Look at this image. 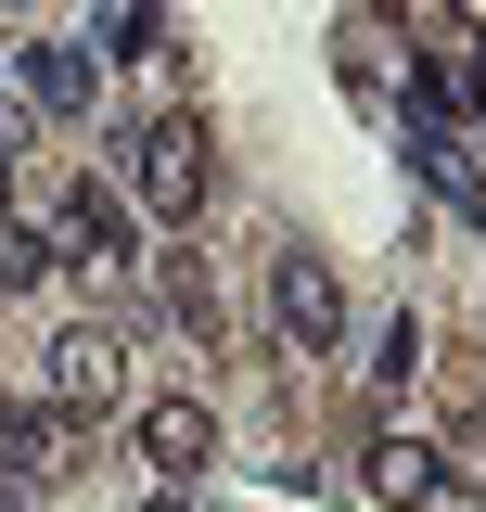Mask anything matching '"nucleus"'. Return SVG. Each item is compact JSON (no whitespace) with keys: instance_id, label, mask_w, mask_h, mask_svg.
<instances>
[{"instance_id":"1","label":"nucleus","mask_w":486,"mask_h":512,"mask_svg":"<svg viewBox=\"0 0 486 512\" xmlns=\"http://www.w3.org/2000/svg\"><path fill=\"white\" fill-rule=\"evenodd\" d=\"M269 333H282L295 359H333V346H346V282H333L307 244L269 256Z\"/></svg>"},{"instance_id":"2","label":"nucleus","mask_w":486,"mask_h":512,"mask_svg":"<svg viewBox=\"0 0 486 512\" xmlns=\"http://www.w3.org/2000/svg\"><path fill=\"white\" fill-rule=\"evenodd\" d=\"M39 397H52L64 423L116 410V397H128V346H116V320H64V333H52V359H39Z\"/></svg>"},{"instance_id":"3","label":"nucleus","mask_w":486,"mask_h":512,"mask_svg":"<svg viewBox=\"0 0 486 512\" xmlns=\"http://www.w3.org/2000/svg\"><path fill=\"white\" fill-rule=\"evenodd\" d=\"M128 205L141 218H192L205 205V116H154L128 141Z\"/></svg>"},{"instance_id":"4","label":"nucleus","mask_w":486,"mask_h":512,"mask_svg":"<svg viewBox=\"0 0 486 512\" xmlns=\"http://www.w3.org/2000/svg\"><path fill=\"white\" fill-rule=\"evenodd\" d=\"M359 474H371V500H384V512H448V448L410 436V423H371Z\"/></svg>"},{"instance_id":"5","label":"nucleus","mask_w":486,"mask_h":512,"mask_svg":"<svg viewBox=\"0 0 486 512\" xmlns=\"http://www.w3.org/2000/svg\"><path fill=\"white\" fill-rule=\"evenodd\" d=\"M64 256L90 269V282H116V269H141V205L103 180H77V205H64Z\"/></svg>"},{"instance_id":"6","label":"nucleus","mask_w":486,"mask_h":512,"mask_svg":"<svg viewBox=\"0 0 486 512\" xmlns=\"http://www.w3.org/2000/svg\"><path fill=\"white\" fill-rule=\"evenodd\" d=\"M141 461H154L167 487H192V474L218 461V410H205V397H154V410H141Z\"/></svg>"},{"instance_id":"7","label":"nucleus","mask_w":486,"mask_h":512,"mask_svg":"<svg viewBox=\"0 0 486 512\" xmlns=\"http://www.w3.org/2000/svg\"><path fill=\"white\" fill-rule=\"evenodd\" d=\"M410 103H423V116H486V39L423 52V64H410Z\"/></svg>"},{"instance_id":"8","label":"nucleus","mask_w":486,"mask_h":512,"mask_svg":"<svg viewBox=\"0 0 486 512\" xmlns=\"http://www.w3.org/2000/svg\"><path fill=\"white\" fill-rule=\"evenodd\" d=\"M64 436H77V423H64L52 397H39V410H0V474H13V487L64 474Z\"/></svg>"},{"instance_id":"9","label":"nucleus","mask_w":486,"mask_h":512,"mask_svg":"<svg viewBox=\"0 0 486 512\" xmlns=\"http://www.w3.org/2000/svg\"><path fill=\"white\" fill-rule=\"evenodd\" d=\"M371 384H384V397H410V384H423V320H410V308L384 320V346H371Z\"/></svg>"},{"instance_id":"10","label":"nucleus","mask_w":486,"mask_h":512,"mask_svg":"<svg viewBox=\"0 0 486 512\" xmlns=\"http://www.w3.org/2000/svg\"><path fill=\"white\" fill-rule=\"evenodd\" d=\"M26 90H39L52 116H77V103H90V64L77 52H26Z\"/></svg>"},{"instance_id":"11","label":"nucleus","mask_w":486,"mask_h":512,"mask_svg":"<svg viewBox=\"0 0 486 512\" xmlns=\"http://www.w3.org/2000/svg\"><path fill=\"white\" fill-rule=\"evenodd\" d=\"M39 269H52V244H39V231H13V218H0V295H26V282H39Z\"/></svg>"},{"instance_id":"12","label":"nucleus","mask_w":486,"mask_h":512,"mask_svg":"<svg viewBox=\"0 0 486 512\" xmlns=\"http://www.w3.org/2000/svg\"><path fill=\"white\" fill-rule=\"evenodd\" d=\"M167 295H180V320H192V333H218V282H205V269H167Z\"/></svg>"},{"instance_id":"13","label":"nucleus","mask_w":486,"mask_h":512,"mask_svg":"<svg viewBox=\"0 0 486 512\" xmlns=\"http://www.w3.org/2000/svg\"><path fill=\"white\" fill-rule=\"evenodd\" d=\"M154 512H205V500H192V487H167V500H154Z\"/></svg>"}]
</instances>
